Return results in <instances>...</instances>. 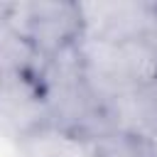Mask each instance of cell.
Returning a JSON list of instances; mask_svg holds the SVG:
<instances>
[{
	"label": "cell",
	"mask_w": 157,
	"mask_h": 157,
	"mask_svg": "<svg viewBox=\"0 0 157 157\" xmlns=\"http://www.w3.org/2000/svg\"><path fill=\"white\" fill-rule=\"evenodd\" d=\"M7 25L20 32L39 59H52L83 34L78 2H12Z\"/></svg>",
	"instance_id": "cell-1"
},
{
	"label": "cell",
	"mask_w": 157,
	"mask_h": 157,
	"mask_svg": "<svg viewBox=\"0 0 157 157\" xmlns=\"http://www.w3.org/2000/svg\"><path fill=\"white\" fill-rule=\"evenodd\" d=\"M83 37L123 44L157 29L155 2H78Z\"/></svg>",
	"instance_id": "cell-2"
},
{
	"label": "cell",
	"mask_w": 157,
	"mask_h": 157,
	"mask_svg": "<svg viewBox=\"0 0 157 157\" xmlns=\"http://www.w3.org/2000/svg\"><path fill=\"white\" fill-rule=\"evenodd\" d=\"M20 140L25 157H96L91 142L83 135L61 130L52 123L34 128Z\"/></svg>",
	"instance_id": "cell-3"
},
{
	"label": "cell",
	"mask_w": 157,
	"mask_h": 157,
	"mask_svg": "<svg viewBox=\"0 0 157 157\" xmlns=\"http://www.w3.org/2000/svg\"><path fill=\"white\" fill-rule=\"evenodd\" d=\"M145 147H147V157H157V132L145 137Z\"/></svg>",
	"instance_id": "cell-4"
},
{
	"label": "cell",
	"mask_w": 157,
	"mask_h": 157,
	"mask_svg": "<svg viewBox=\"0 0 157 157\" xmlns=\"http://www.w3.org/2000/svg\"><path fill=\"white\" fill-rule=\"evenodd\" d=\"M5 81H7V76H5L2 71H0V91H2V86H5Z\"/></svg>",
	"instance_id": "cell-5"
},
{
	"label": "cell",
	"mask_w": 157,
	"mask_h": 157,
	"mask_svg": "<svg viewBox=\"0 0 157 157\" xmlns=\"http://www.w3.org/2000/svg\"><path fill=\"white\" fill-rule=\"evenodd\" d=\"M155 15H157V2H155Z\"/></svg>",
	"instance_id": "cell-6"
}]
</instances>
